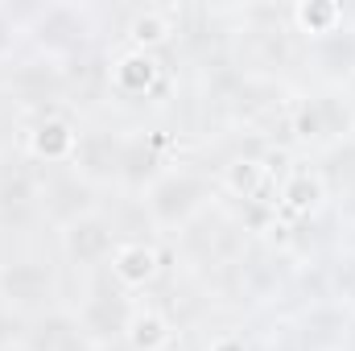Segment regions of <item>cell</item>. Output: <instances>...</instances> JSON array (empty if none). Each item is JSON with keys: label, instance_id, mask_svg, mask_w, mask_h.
Masks as SVG:
<instances>
[{"label": "cell", "instance_id": "obj_1", "mask_svg": "<svg viewBox=\"0 0 355 351\" xmlns=\"http://www.w3.org/2000/svg\"><path fill=\"white\" fill-rule=\"evenodd\" d=\"M141 194H145L141 198L145 223L157 236L186 232L198 215H207L215 207V182L202 170H190V166H170L166 174L157 178L153 186H145Z\"/></svg>", "mask_w": 355, "mask_h": 351}, {"label": "cell", "instance_id": "obj_2", "mask_svg": "<svg viewBox=\"0 0 355 351\" xmlns=\"http://www.w3.org/2000/svg\"><path fill=\"white\" fill-rule=\"evenodd\" d=\"M285 120H289L293 141H302L310 149H322V153L355 137V108L347 103L343 87H322L293 99Z\"/></svg>", "mask_w": 355, "mask_h": 351}, {"label": "cell", "instance_id": "obj_3", "mask_svg": "<svg viewBox=\"0 0 355 351\" xmlns=\"http://www.w3.org/2000/svg\"><path fill=\"white\" fill-rule=\"evenodd\" d=\"M58 264H50L46 257H12V261H0V302L25 318L50 310V306H62L58 302Z\"/></svg>", "mask_w": 355, "mask_h": 351}, {"label": "cell", "instance_id": "obj_4", "mask_svg": "<svg viewBox=\"0 0 355 351\" xmlns=\"http://www.w3.org/2000/svg\"><path fill=\"white\" fill-rule=\"evenodd\" d=\"M25 33L37 46V54L67 62V58H75V54L87 50L91 8H79V4H46V8H33V12H25Z\"/></svg>", "mask_w": 355, "mask_h": 351}, {"label": "cell", "instance_id": "obj_5", "mask_svg": "<svg viewBox=\"0 0 355 351\" xmlns=\"http://www.w3.org/2000/svg\"><path fill=\"white\" fill-rule=\"evenodd\" d=\"M170 87V71H166V58L153 54V50H116L107 58V91L124 103H145V99H157L162 91Z\"/></svg>", "mask_w": 355, "mask_h": 351}, {"label": "cell", "instance_id": "obj_6", "mask_svg": "<svg viewBox=\"0 0 355 351\" xmlns=\"http://www.w3.org/2000/svg\"><path fill=\"white\" fill-rule=\"evenodd\" d=\"M132 306H137V302H132V293H124V289L107 277V281L91 285L87 298L75 306V314H79V327L87 331V339L103 351V348H120Z\"/></svg>", "mask_w": 355, "mask_h": 351}, {"label": "cell", "instance_id": "obj_7", "mask_svg": "<svg viewBox=\"0 0 355 351\" xmlns=\"http://www.w3.org/2000/svg\"><path fill=\"white\" fill-rule=\"evenodd\" d=\"M331 203V186L318 166H281L277 174V194H272V211H277V223H306L314 219L322 207Z\"/></svg>", "mask_w": 355, "mask_h": 351}, {"label": "cell", "instance_id": "obj_8", "mask_svg": "<svg viewBox=\"0 0 355 351\" xmlns=\"http://www.w3.org/2000/svg\"><path fill=\"white\" fill-rule=\"evenodd\" d=\"M116 244H120V232H116V219L103 215V207L91 211V215H83V219H75V223H67V228L58 232V248H62L67 264H75V268H83V273L107 268Z\"/></svg>", "mask_w": 355, "mask_h": 351}, {"label": "cell", "instance_id": "obj_9", "mask_svg": "<svg viewBox=\"0 0 355 351\" xmlns=\"http://www.w3.org/2000/svg\"><path fill=\"white\" fill-rule=\"evenodd\" d=\"M8 91H12L33 116L54 112V108L71 95V91H67V62L46 58V54H37V58H29V62H17V67H8Z\"/></svg>", "mask_w": 355, "mask_h": 351}, {"label": "cell", "instance_id": "obj_10", "mask_svg": "<svg viewBox=\"0 0 355 351\" xmlns=\"http://www.w3.org/2000/svg\"><path fill=\"white\" fill-rule=\"evenodd\" d=\"M79 137H83V128L75 124V116L67 108L42 112L25 128V157L37 162V166H67L71 170L75 149H79Z\"/></svg>", "mask_w": 355, "mask_h": 351}, {"label": "cell", "instance_id": "obj_11", "mask_svg": "<svg viewBox=\"0 0 355 351\" xmlns=\"http://www.w3.org/2000/svg\"><path fill=\"white\" fill-rule=\"evenodd\" d=\"M37 211L42 219H50L58 232L75 219H83L91 211H99V190L83 182L75 170H62V174L42 178V194H37Z\"/></svg>", "mask_w": 355, "mask_h": 351}, {"label": "cell", "instance_id": "obj_12", "mask_svg": "<svg viewBox=\"0 0 355 351\" xmlns=\"http://www.w3.org/2000/svg\"><path fill=\"white\" fill-rule=\"evenodd\" d=\"M21 351H99L79 327V314L71 306H50L29 318Z\"/></svg>", "mask_w": 355, "mask_h": 351}, {"label": "cell", "instance_id": "obj_13", "mask_svg": "<svg viewBox=\"0 0 355 351\" xmlns=\"http://www.w3.org/2000/svg\"><path fill=\"white\" fill-rule=\"evenodd\" d=\"M120 157H124V132L87 128V132L79 137V149H75L71 170L99 190V186H107V182H120Z\"/></svg>", "mask_w": 355, "mask_h": 351}, {"label": "cell", "instance_id": "obj_14", "mask_svg": "<svg viewBox=\"0 0 355 351\" xmlns=\"http://www.w3.org/2000/svg\"><path fill=\"white\" fill-rule=\"evenodd\" d=\"M170 170V137L162 132H124V157H120V182L132 190L153 186Z\"/></svg>", "mask_w": 355, "mask_h": 351}, {"label": "cell", "instance_id": "obj_15", "mask_svg": "<svg viewBox=\"0 0 355 351\" xmlns=\"http://www.w3.org/2000/svg\"><path fill=\"white\" fill-rule=\"evenodd\" d=\"M306 62L322 79V87H347L355 79V25L343 21L335 33L306 46Z\"/></svg>", "mask_w": 355, "mask_h": 351}, {"label": "cell", "instance_id": "obj_16", "mask_svg": "<svg viewBox=\"0 0 355 351\" xmlns=\"http://www.w3.org/2000/svg\"><path fill=\"white\" fill-rule=\"evenodd\" d=\"M277 166L272 157H236L223 166V190L232 198H240L244 207H272V194H277Z\"/></svg>", "mask_w": 355, "mask_h": 351}, {"label": "cell", "instance_id": "obj_17", "mask_svg": "<svg viewBox=\"0 0 355 351\" xmlns=\"http://www.w3.org/2000/svg\"><path fill=\"white\" fill-rule=\"evenodd\" d=\"M157 273H162V252L149 240H120L116 252H112V264H107V277L124 293H137V289L153 285Z\"/></svg>", "mask_w": 355, "mask_h": 351}, {"label": "cell", "instance_id": "obj_18", "mask_svg": "<svg viewBox=\"0 0 355 351\" xmlns=\"http://www.w3.org/2000/svg\"><path fill=\"white\" fill-rule=\"evenodd\" d=\"M174 37H178L174 4H145V8H137V12L128 17V25H124V46H132V50H153V54H162Z\"/></svg>", "mask_w": 355, "mask_h": 351}, {"label": "cell", "instance_id": "obj_19", "mask_svg": "<svg viewBox=\"0 0 355 351\" xmlns=\"http://www.w3.org/2000/svg\"><path fill=\"white\" fill-rule=\"evenodd\" d=\"M174 343V318L162 310V306H149V302H137L132 314H128V327H124V351H166Z\"/></svg>", "mask_w": 355, "mask_h": 351}, {"label": "cell", "instance_id": "obj_20", "mask_svg": "<svg viewBox=\"0 0 355 351\" xmlns=\"http://www.w3.org/2000/svg\"><path fill=\"white\" fill-rule=\"evenodd\" d=\"M343 327H347V310L335 302H310V310H302V318L293 323V331L310 351H339Z\"/></svg>", "mask_w": 355, "mask_h": 351}, {"label": "cell", "instance_id": "obj_21", "mask_svg": "<svg viewBox=\"0 0 355 351\" xmlns=\"http://www.w3.org/2000/svg\"><path fill=\"white\" fill-rule=\"evenodd\" d=\"M285 17H289V29H293V33H302V37H306V46H310V42H318V37L335 33V29L347 21V8H343V4H335V0H302V4H293Z\"/></svg>", "mask_w": 355, "mask_h": 351}, {"label": "cell", "instance_id": "obj_22", "mask_svg": "<svg viewBox=\"0 0 355 351\" xmlns=\"http://www.w3.org/2000/svg\"><path fill=\"white\" fill-rule=\"evenodd\" d=\"M37 194H42V178L29 166H0V219H21L25 211H37Z\"/></svg>", "mask_w": 355, "mask_h": 351}, {"label": "cell", "instance_id": "obj_23", "mask_svg": "<svg viewBox=\"0 0 355 351\" xmlns=\"http://www.w3.org/2000/svg\"><path fill=\"white\" fill-rule=\"evenodd\" d=\"M327 293H331L335 306L355 314V244L327 264Z\"/></svg>", "mask_w": 355, "mask_h": 351}, {"label": "cell", "instance_id": "obj_24", "mask_svg": "<svg viewBox=\"0 0 355 351\" xmlns=\"http://www.w3.org/2000/svg\"><path fill=\"white\" fill-rule=\"evenodd\" d=\"M21 33H25V17H21V12H12L8 4H0V67L12 58V50H17Z\"/></svg>", "mask_w": 355, "mask_h": 351}, {"label": "cell", "instance_id": "obj_25", "mask_svg": "<svg viewBox=\"0 0 355 351\" xmlns=\"http://www.w3.org/2000/svg\"><path fill=\"white\" fill-rule=\"evenodd\" d=\"M25 327H29V318H25V314H17V310H8V306L0 302V351L21 348Z\"/></svg>", "mask_w": 355, "mask_h": 351}, {"label": "cell", "instance_id": "obj_26", "mask_svg": "<svg viewBox=\"0 0 355 351\" xmlns=\"http://www.w3.org/2000/svg\"><path fill=\"white\" fill-rule=\"evenodd\" d=\"M335 215H339V223L355 228V178L335 190Z\"/></svg>", "mask_w": 355, "mask_h": 351}, {"label": "cell", "instance_id": "obj_27", "mask_svg": "<svg viewBox=\"0 0 355 351\" xmlns=\"http://www.w3.org/2000/svg\"><path fill=\"white\" fill-rule=\"evenodd\" d=\"M207 351H252V343H248L240 331H223V335H215V339L207 343Z\"/></svg>", "mask_w": 355, "mask_h": 351}, {"label": "cell", "instance_id": "obj_28", "mask_svg": "<svg viewBox=\"0 0 355 351\" xmlns=\"http://www.w3.org/2000/svg\"><path fill=\"white\" fill-rule=\"evenodd\" d=\"M339 351H355V314H347V327H343V343Z\"/></svg>", "mask_w": 355, "mask_h": 351}, {"label": "cell", "instance_id": "obj_29", "mask_svg": "<svg viewBox=\"0 0 355 351\" xmlns=\"http://www.w3.org/2000/svg\"><path fill=\"white\" fill-rule=\"evenodd\" d=\"M343 95H347V103H352V108H355V79H352V83H347V87H343Z\"/></svg>", "mask_w": 355, "mask_h": 351}]
</instances>
